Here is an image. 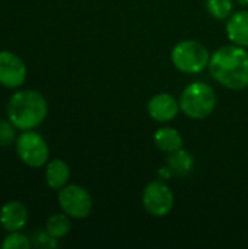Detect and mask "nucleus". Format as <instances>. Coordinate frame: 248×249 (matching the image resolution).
I'll list each match as a JSON object with an SVG mask.
<instances>
[{
  "label": "nucleus",
  "instance_id": "obj_9",
  "mask_svg": "<svg viewBox=\"0 0 248 249\" xmlns=\"http://www.w3.org/2000/svg\"><path fill=\"white\" fill-rule=\"evenodd\" d=\"M180 111V101L170 93H158L148 102V114L158 123L172 121Z\"/></svg>",
  "mask_w": 248,
  "mask_h": 249
},
{
  "label": "nucleus",
  "instance_id": "obj_14",
  "mask_svg": "<svg viewBox=\"0 0 248 249\" xmlns=\"http://www.w3.org/2000/svg\"><path fill=\"white\" fill-rule=\"evenodd\" d=\"M45 229H47V235H50L51 239H61L70 232L72 223L66 213L64 214H53L47 220Z\"/></svg>",
  "mask_w": 248,
  "mask_h": 249
},
{
  "label": "nucleus",
  "instance_id": "obj_8",
  "mask_svg": "<svg viewBox=\"0 0 248 249\" xmlns=\"http://www.w3.org/2000/svg\"><path fill=\"white\" fill-rule=\"evenodd\" d=\"M26 80V66L16 54L0 51V85L7 89H16Z\"/></svg>",
  "mask_w": 248,
  "mask_h": 249
},
{
  "label": "nucleus",
  "instance_id": "obj_7",
  "mask_svg": "<svg viewBox=\"0 0 248 249\" xmlns=\"http://www.w3.org/2000/svg\"><path fill=\"white\" fill-rule=\"evenodd\" d=\"M142 201L151 216L165 217L174 207V194L165 182L152 181L143 190Z\"/></svg>",
  "mask_w": 248,
  "mask_h": 249
},
{
  "label": "nucleus",
  "instance_id": "obj_10",
  "mask_svg": "<svg viewBox=\"0 0 248 249\" xmlns=\"http://www.w3.org/2000/svg\"><path fill=\"white\" fill-rule=\"evenodd\" d=\"M28 222V210L19 201L6 203L0 210V225L7 232H19Z\"/></svg>",
  "mask_w": 248,
  "mask_h": 249
},
{
  "label": "nucleus",
  "instance_id": "obj_15",
  "mask_svg": "<svg viewBox=\"0 0 248 249\" xmlns=\"http://www.w3.org/2000/svg\"><path fill=\"white\" fill-rule=\"evenodd\" d=\"M171 156L168 158V166L175 175H186L191 171L193 168V158L189 152L180 149L177 152L170 153Z\"/></svg>",
  "mask_w": 248,
  "mask_h": 249
},
{
  "label": "nucleus",
  "instance_id": "obj_2",
  "mask_svg": "<svg viewBox=\"0 0 248 249\" xmlns=\"http://www.w3.org/2000/svg\"><path fill=\"white\" fill-rule=\"evenodd\" d=\"M48 114L45 98L37 90H19L7 104V117L13 127L25 131L38 127Z\"/></svg>",
  "mask_w": 248,
  "mask_h": 249
},
{
  "label": "nucleus",
  "instance_id": "obj_1",
  "mask_svg": "<svg viewBox=\"0 0 248 249\" xmlns=\"http://www.w3.org/2000/svg\"><path fill=\"white\" fill-rule=\"evenodd\" d=\"M209 70L222 86L241 90L248 88V53L240 45H225L215 51L209 61Z\"/></svg>",
  "mask_w": 248,
  "mask_h": 249
},
{
  "label": "nucleus",
  "instance_id": "obj_18",
  "mask_svg": "<svg viewBox=\"0 0 248 249\" xmlns=\"http://www.w3.org/2000/svg\"><path fill=\"white\" fill-rule=\"evenodd\" d=\"M13 139V130L10 128L9 124H6L3 120H0V143L4 146L6 143L9 144L10 140Z\"/></svg>",
  "mask_w": 248,
  "mask_h": 249
},
{
  "label": "nucleus",
  "instance_id": "obj_6",
  "mask_svg": "<svg viewBox=\"0 0 248 249\" xmlns=\"http://www.w3.org/2000/svg\"><path fill=\"white\" fill-rule=\"evenodd\" d=\"M58 204L69 217L72 219H86L92 212V197L89 193L76 184L64 185L58 191Z\"/></svg>",
  "mask_w": 248,
  "mask_h": 249
},
{
  "label": "nucleus",
  "instance_id": "obj_19",
  "mask_svg": "<svg viewBox=\"0 0 248 249\" xmlns=\"http://www.w3.org/2000/svg\"><path fill=\"white\" fill-rule=\"evenodd\" d=\"M238 3H240L241 6H248V0H238Z\"/></svg>",
  "mask_w": 248,
  "mask_h": 249
},
{
  "label": "nucleus",
  "instance_id": "obj_3",
  "mask_svg": "<svg viewBox=\"0 0 248 249\" xmlns=\"http://www.w3.org/2000/svg\"><path fill=\"white\" fill-rule=\"evenodd\" d=\"M216 107L215 90L205 82L190 83L180 96V109L193 120L209 117Z\"/></svg>",
  "mask_w": 248,
  "mask_h": 249
},
{
  "label": "nucleus",
  "instance_id": "obj_13",
  "mask_svg": "<svg viewBox=\"0 0 248 249\" xmlns=\"http://www.w3.org/2000/svg\"><path fill=\"white\" fill-rule=\"evenodd\" d=\"M153 143L159 150L165 153H172V152L183 149V137L172 127L158 128L156 133L153 134Z\"/></svg>",
  "mask_w": 248,
  "mask_h": 249
},
{
  "label": "nucleus",
  "instance_id": "obj_17",
  "mask_svg": "<svg viewBox=\"0 0 248 249\" xmlns=\"http://www.w3.org/2000/svg\"><path fill=\"white\" fill-rule=\"evenodd\" d=\"M3 249H29L31 248V241L19 232H10L3 242H1Z\"/></svg>",
  "mask_w": 248,
  "mask_h": 249
},
{
  "label": "nucleus",
  "instance_id": "obj_12",
  "mask_svg": "<svg viewBox=\"0 0 248 249\" xmlns=\"http://www.w3.org/2000/svg\"><path fill=\"white\" fill-rule=\"evenodd\" d=\"M70 178V168L61 159H54L47 163L45 168V182L53 190H61L67 185Z\"/></svg>",
  "mask_w": 248,
  "mask_h": 249
},
{
  "label": "nucleus",
  "instance_id": "obj_16",
  "mask_svg": "<svg viewBox=\"0 0 248 249\" xmlns=\"http://www.w3.org/2000/svg\"><path fill=\"white\" fill-rule=\"evenodd\" d=\"M232 0H206L208 12L218 20L228 19L232 13Z\"/></svg>",
  "mask_w": 248,
  "mask_h": 249
},
{
  "label": "nucleus",
  "instance_id": "obj_5",
  "mask_svg": "<svg viewBox=\"0 0 248 249\" xmlns=\"http://www.w3.org/2000/svg\"><path fill=\"white\" fill-rule=\"evenodd\" d=\"M16 152L20 160L31 168H41L47 163L50 149L47 142L31 130H25L16 140Z\"/></svg>",
  "mask_w": 248,
  "mask_h": 249
},
{
  "label": "nucleus",
  "instance_id": "obj_4",
  "mask_svg": "<svg viewBox=\"0 0 248 249\" xmlns=\"http://www.w3.org/2000/svg\"><path fill=\"white\" fill-rule=\"evenodd\" d=\"M171 61L174 67L183 73H200L209 66L210 55L203 44L194 39H184L178 42L171 51Z\"/></svg>",
  "mask_w": 248,
  "mask_h": 249
},
{
  "label": "nucleus",
  "instance_id": "obj_11",
  "mask_svg": "<svg viewBox=\"0 0 248 249\" xmlns=\"http://www.w3.org/2000/svg\"><path fill=\"white\" fill-rule=\"evenodd\" d=\"M227 35L232 44L248 48V10L231 13L227 20Z\"/></svg>",
  "mask_w": 248,
  "mask_h": 249
}]
</instances>
